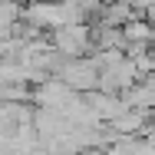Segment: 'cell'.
Segmentation results:
<instances>
[{
    "label": "cell",
    "instance_id": "6da1fadb",
    "mask_svg": "<svg viewBox=\"0 0 155 155\" xmlns=\"http://www.w3.org/2000/svg\"><path fill=\"white\" fill-rule=\"evenodd\" d=\"M50 50L63 60H83L93 43H89V23H66L50 33Z\"/></svg>",
    "mask_w": 155,
    "mask_h": 155
}]
</instances>
